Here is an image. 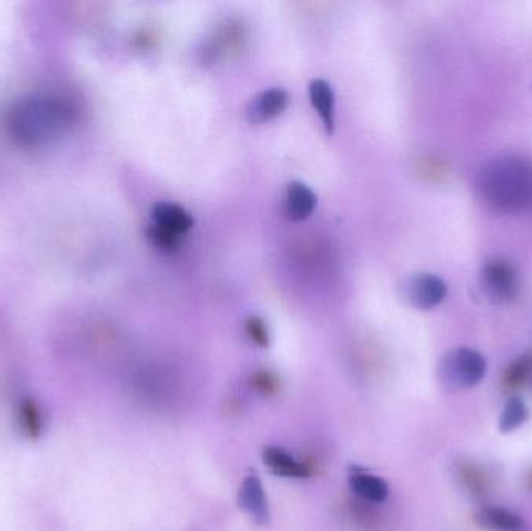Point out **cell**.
I'll list each match as a JSON object with an SVG mask.
<instances>
[{"mask_svg":"<svg viewBox=\"0 0 532 531\" xmlns=\"http://www.w3.org/2000/svg\"><path fill=\"white\" fill-rule=\"evenodd\" d=\"M78 117L80 109L67 97H26L8 107L5 128L16 144L37 147L67 133Z\"/></svg>","mask_w":532,"mask_h":531,"instance_id":"1","label":"cell"},{"mask_svg":"<svg viewBox=\"0 0 532 531\" xmlns=\"http://www.w3.org/2000/svg\"><path fill=\"white\" fill-rule=\"evenodd\" d=\"M481 199L503 212L532 206V159L525 155H500L481 167L476 179Z\"/></svg>","mask_w":532,"mask_h":531,"instance_id":"2","label":"cell"},{"mask_svg":"<svg viewBox=\"0 0 532 531\" xmlns=\"http://www.w3.org/2000/svg\"><path fill=\"white\" fill-rule=\"evenodd\" d=\"M487 373L485 355L472 348L450 349L437 365V377L448 392L467 390L481 383Z\"/></svg>","mask_w":532,"mask_h":531,"instance_id":"3","label":"cell"},{"mask_svg":"<svg viewBox=\"0 0 532 531\" xmlns=\"http://www.w3.org/2000/svg\"><path fill=\"white\" fill-rule=\"evenodd\" d=\"M481 290L492 302H507L517 296L518 281L516 269L506 259H490L483 265L479 273Z\"/></svg>","mask_w":532,"mask_h":531,"instance_id":"4","label":"cell"},{"mask_svg":"<svg viewBox=\"0 0 532 531\" xmlns=\"http://www.w3.org/2000/svg\"><path fill=\"white\" fill-rule=\"evenodd\" d=\"M402 295L415 309L430 311L445 300L447 284L436 274L415 273L404 281Z\"/></svg>","mask_w":532,"mask_h":531,"instance_id":"5","label":"cell"},{"mask_svg":"<svg viewBox=\"0 0 532 531\" xmlns=\"http://www.w3.org/2000/svg\"><path fill=\"white\" fill-rule=\"evenodd\" d=\"M239 505L241 510L261 526H265L270 521V506L266 499L265 489L257 474H250L243 478L239 489Z\"/></svg>","mask_w":532,"mask_h":531,"instance_id":"6","label":"cell"},{"mask_svg":"<svg viewBox=\"0 0 532 531\" xmlns=\"http://www.w3.org/2000/svg\"><path fill=\"white\" fill-rule=\"evenodd\" d=\"M287 91L281 87H271L254 97L246 109V117L251 124H265L268 120L281 116L288 107Z\"/></svg>","mask_w":532,"mask_h":531,"instance_id":"7","label":"cell"},{"mask_svg":"<svg viewBox=\"0 0 532 531\" xmlns=\"http://www.w3.org/2000/svg\"><path fill=\"white\" fill-rule=\"evenodd\" d=\"M261 460L265 466L277 477L307 478L312 475L310 467L305 463L296 460L292 454H288L282 447L270 445L261 452Z\"/></svg>","mask_w":532,"mask_h":531,"instance_id":"8","label":"cell"},{"mask_svg":"<svg viewBox=\"0 0 532 531\" xmlns=\"http://www.w3.org/2000/svg\"><path fill=\"white\" fill-rule=\"evenodd\" d=\"M475 522L489 531H527V524L522 516L503 506H481L475 513Z\"/></svg>","mask_w":532,"mask_h":531,"instance_id":"9","label":"cell"},{"mask_svg":"<svg viewBox=\"0 0 532 531\" xmlns=\"http://www.w3.org/2000/svg\"><path fill=\"white\" fill-rule=\"evenodd\" d=\"M316 195L303 183H290L283 195V212L290 220L301 221L313 214Z\"/></svg>","mask_w":532,"mask_h":531,"instance_id":"10","label":"cell"},{"mask_svg":"<svg viewBox=\"0 0 532 531\" xmlns=\"http://www.w3.org/2000/svg\"><path fill=\"white\" fill-rule=\"evenodd\" d=\"M17 427L27 440L37 441L46 429L43 407L33 397H22L17 403Z\"/></svg>","mask_w":532,"mask_h":531,"instance_id":"11","label":"cell"},{"mask_svg":"<svg viewBox=\"0 0 532 531\" xmlns=\"http://www.w3.org/2000/svg\"><path fill=\"white\" fill-rule=\"evenodd\" d=\"M349 486L352 493L358 495L360 499L373 502V504H382L389 494L388 483L384 482V478L364 473V471H357V469L351 473Z\"/></svg>","mask_w":532,"mask_h":531,"instance_id":"12","label":"cell"},{"mask_svg":"<svg viewBox=\"0 0 532 531\" xmlns=\"http://www.w3.org/2000/svg\"><path fill=\"white\" fill-rule=\"evenodd\" d=\"M310 100L324 122L325 131L332 135L335 127V96L325 80H313L309 87Z\"/></svg>","mask_w":532,"mask_h":531,"instance_id":"13","label":"cell"},{"mask_svg":"<svg viewBox=\"0 0 532 531\" xmlns=\"http://www.w3.org/2000/svg\"><path fill=\"white\" fill-rule=\"evenodd\" d=\"M153 220L156 225L162 226L178 236H182L193 226L192 215L175 203L156 204L153 208Z\"/></svg>","mask_w":532,"mask_h":531,"instance_id":"14","label":"cell"},{"mask_svg":"<svg viewBox=\"0 0 532 531\" xmlns=\"http://www.w3.org/2000/svg\"><path fill=\"white\" fill-rule=\"evenodd\" d=\"M532 377V352L517 357L511 365H507L505 373H503V379H501V385L507 393H514L520 390L527 385V382L531 381Z\"/></svg>","mask_w":532,"mask_h":531,"instance_id":"15","label":"cell"},{"mask_svg":"<svg viewBox=\"0 0 532 531\" xmlns=\"http://www.w3.org/2000/svg\"><path fill=\"white\" fill-rule=\"evenodd\" d=\"M529 418V412H527V403H523V399L518 396H511L507 399L503 412L500 416L501 434H511L514 430L522 427Z\"/></svg>","mask_w":532,"mask_h":531,"instance_id":"16","label":"cell"},{"mask_svg":"<svg viewBox=\"0 0 532 531\" xmlns=\"http://www.w3.org/2000/svg\"><path fill=\"white\" fill-rule=\"evenodd\" d=\"M458 475L464 486L475 495H485L489 491V475L474 463H461Z\"/></svg>","mask_w":532,"mask_h":531,"instance_id":"17","label":"cell"},{"mask_svg":"<svg viewBox=\"0 0 532 531\" xmlns=\"http://www.w3.org/2000/svg\"><path fill=\"white\" fill-rule=\"evenodd\" d=\"M147 239L153 247L158 248L160 251H173L181 243V236H178L175 232L169 231L166 228L156 225V223L148 226Z\"/></svg>","mask_w":532,"mask_h":531,"instance_id":"18","label":"cell"},{"mask_svg":"<svg viewBox=\"0 0 532 531\" xmlns=\"http://www.w3.org/2000/svg\"><path fill=\"white\" fill-rule=\"evenodd\" d=\"M250 383L251 388L263 397L274 396L281 388V382L271 371H256L251 376Z\"/></svg>","mask_w":532,"mask_h":531,"instance_id":"19","label":"cell"},{"mask_svg":"<svg viewBox=\"0 0 532 531\" xmlns=\"http://www.w3.org/2000/svg\"><path fill=\"white\" fill-rule=\"evenodd\" d=\"M245 331L251 342L259 348L270 346V332H268L265 322L261 317L252 315V317L248 318L245 322Z\"/></svg>","mask_w":532,"mask_h":531,"instance_id":"20","label":"cell"},{"mask_svg":"<svg viewBox=\"0 0 532 531\" xmlns=\"http://www.w3.org/2000/svg\"><path fill=\"white\" fill-rule=\"evenodd\" d=\"M527 483H529V486L532 488V471L531 474H529V477H527Z\"/></svg>","mask_w":532,"mask_h":531,"instance_id":"21","label":"cell"}]
</instances>
